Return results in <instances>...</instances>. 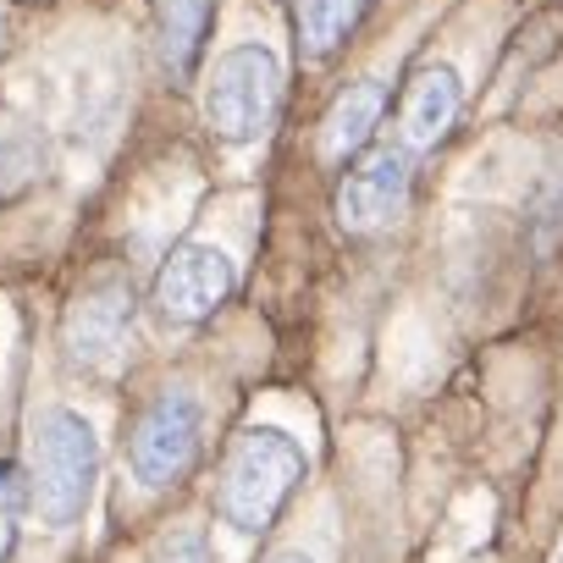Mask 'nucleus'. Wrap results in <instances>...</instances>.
<instances>
[{"instance_id": "nucleus-1", "label": "nucleus", "mask_w": 563, "mask_h": 563, "mask_svg": "<svg viewBox=\"0 0 563 563\" xmlns=\"http://www.w3.org/2000/svg\"><path fill=\"white\" fill-rule=\"evenodd\" d=\"M305 481V448L282 426H243L221 459L216 514L238 536H265Z\"/></svg>"}, {"instance_id": "nucleus-2", "label": "nucleus", "mask_w": 563, "mask_h": 563, "mask_svg": "<svg viewBox=\"0 0 563 563\" xmlns=\"http://www.w3.org/2000/svg\"><path fill=\"white\" fill-rule=\"evenodd\" d=\"M100 475V437L78 409H51L34 437V503L40 519L67 530L84 519Z\"/></svg>"}, {"instance_id": "nucleus-3", "label": "nucleus", "mask_w": 563, "mask_h": 563, "mask_svg": "<svg viewBox=\"0 0 563 563\" xmlns=\"http://www.w3.org/2000/svg\"><path fill=\"white\" fill-rule=\"evenodd\" d=\"M282 106V62L271 45H232L205 84V122L227 144H254Z\"/></svg>"}, {"instance_id": "nucleus-4", "label": "nucleus", "mask_w": 563, "mask_h": 563, "mask_svg": "<svg viewBox=\"0 0 563 563\" xmlns=\"http://www.w3.org/2000/svg\"><path fill=\"white\" fill-rule=\"evenodd\" d=\"M199 437H205V415L199 398L188 387H166L155 393V404L139 415L133 437H128V464L133 481L150 492H166L177 481H188L194 459H199Z\"/></svg>"}, {"instance_id": "nucleus-5", "label": "nucleus", "mask_w": 563, "mask_h": 563, "mask_svg": "<svg viewBox=\"0 0 563 563\" xmlns=\"http://www.w3.org/2000/svg\"><path fill=\"white\" fill-rule=\"evenodd\" d=\"M238 288V265L227 260V249L216 243H177L172 260L155 276V310L172 327H194L205 316H216Z\"/></svg>"}, {"instance_id": "nucleus-6", "label": "nucleus", "mask_w": 563, "mask_h": 563, "mask_svg": "<svg viewBox=\"0 0 563 563\" xmlns=\"http://www.w3.org/2000/svg\"><path fill=\"white\" fill-rule=\"evenodd\" d=\"M409 177H415L409 150H398V144L365 150L349 166V177L338 183V221H343V232L365 238V232L393 227L404 216V205H409Z\"/></svg>"}, {"instance_id": "nucleus-7", "label": "nucleus", "mask_w": 563, "mask_h": 563, "mask_svg": "<svg viewBox=\"0 0 563 563\" xmlns=\"http://www.w3.org/2000/svg\"><path fill=\"white\" fill-rule=\"evenodd\" d=\"M133 327V288L122 276H100L78 294V305L67 310V327H62V343L73 354V365H106L122 338Z\"/></svg>"}, {"instance_id": "nucleus-8", "label": "nucleus", "mask_w": 563, "mask_h": 563, "mask_svg": "<svg viewBox=\"0 0 563 563\" xmlns=\"http://www.w3.org/2000/svg\"><path fill=\"white\" fill-rule=\"evenodd\" d=\"M459 106H464V84L453 67H426L415 84H409V100H404V144L409 150H437L453 122H459Z\"/></svg>"}, {"instance_id": "nucleus-9", "label": "nucleus", "mask_w": 563, "mask_h": 563, "mask_svg": "<svg viewBox=\"0 0 563 563\" xmlns=\"http://www.w3.org/2000/svg\"><path fill=\"white\" fill-rule=\"evenodd\" d=\"M382 111H387V89H382L376 78L343 89V95L332 100L327 122H321V155H327V161L360 155V150L371 144V133L382 128Z\"/></svg>"}, {"instance_id": "nucleus-10", "label": "nucleus", "mask_w": 563, "mask_h": 563, "mask_svg": "<svg viewBox=\"0 0 563 563\" xmlns=\"http://www.w3.org/2000/svg\"><path fill=\"white\" fill-rule=\"evenodd\" d=\"M371 0H294V23H299V51L310 62H327L365 18Z\"/></svg>"}, {"instance_id": "nucleus-11", "label": "nucleus", "mask_w": 563, "mask_h": 563, "mask_svg": "<svg viewBox=\"0 0 563 563\" xmlns=\"http://www.w3.org/2000/svg\"><path fill=\"white\" fill-rule=\"evenodd\" d=\"M205 29H210V0H161V56L177 78L194 73Z\"/></svg>"}, {"instance_id": "nucleus-12", "label": "nucleus", "mask_w": 563, "mask_h": 563, "mask_svg": "<svg viewBox=\"0 0 563 563\" xmlns=\"http://www.w3.org/2000/svg\"><path fill=\"white\" fill-rule=\"evenodd\" d=\"M34 172H40L34 139H7V144H0V194H18Z\"/></svg>"}, {"instance_id": "nucleus-13", "label": "nucleus", "mask_w": 563, "mask_h": 563, "mask_svg": "<svg viewBox=\"0 0 563 563\" xmlns=\"http://www.w3.org/2000/svg\"><path fill=\"white\" fill-rule=\"evenodd\" d=\"M161 563H210V547L199 530H172L161 541Z\"/></svg>"}, {"instance_id": "nucleus-14", "label": "nucleus", "mask_w": 563, "mask_h": 563, "mask_svg": "<svg viewBox=\"0 0 563 563\" xmlns=\"http://www.w3.org/2000/svg\"><path fill=\"white\" fill-rule=\"evenodd\" d=\"M271 563H316V558H310V552H276Z\"/></svg>"}, {"instance_id": "nucleus-15", "label": "nucleus", "mask_w": 563, "mask_h": 563, "mask_svg": "<svg viewBox=\"0 0 563 563\" xmlns=\"http://www.w3.org/2000/svg\"><path fill=\"white\" fill-rule=\"evenodd\" d=\"M558 563H563V558H558Z\"/></svg>"}]
</instances>
